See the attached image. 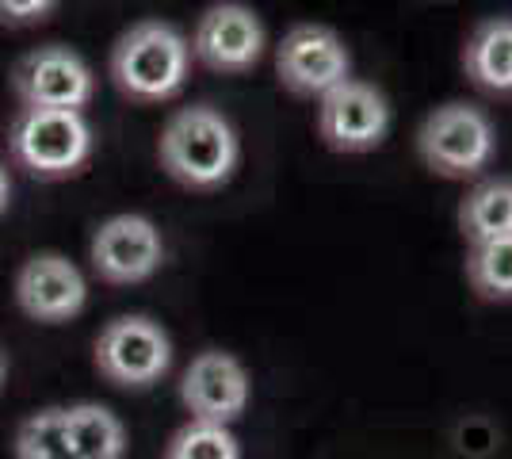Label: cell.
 <instances>
[{
    "label": "cell",
    "instance_id": "obj_1",
    "mask_svg": "<svg viewBox=\"0 0 512 459\" xmlns=\"http://www.w3.org/2000/svg\"><path fill=\"white\" fill-rule=\"evenodd\" d=\"M237 157H241L237 131L222 111L207 104L176 111L161 134V165L176 184L195 192H211L226 184L237 169Z\"/></svg>",
    "mask_w": 512,
    "mask_h": 459
},
{
    "label": "cell",
    "instance_id": "obj_2",
    "mask_svg": "<svg viewBox=\"0 0 512 459\" xmlns=\"http://www.w3.org/2000/svg\"><path fill=\"white\" fill-rule=\"evenodd\" d=\"M192 50L188 39L161 20L134 23L111 54V77L123 96L138 104H161L176 96L188 81Z\"/></svg>",
    "mask_w": 512,
    "mask_h": 459
},
{
    "label": "cell",
    "instance_id": "obj_3",
    "mask_svg": "<svg viewBox=\"0 0 512 459\" xmlns=\"http://www.w3.org/2000/svg\"><path fill=\"white\" fill-rule=\"evenodd\" d=\"M417 153L432 173L448 180H467L490 169L497 153L490 115L474 104H444L428 115L417 131Z\"/></svg>",
    "mask_w": 512,
    "mask_h": 459
},
{
    "label": "cell",
    "instance_id": "obj_4",
    "mask_svg": "<svg viewBox=\"0 0 512 459\" xmlns=\"http://www.w3.org/2000/svg\"><path fill=\"white\" fill-rule=\"evenodd\" d=\"M12 153L35 176L77 173L92 153V127L81 111L23 108L12 123Z\"/></svg>",
    "mask_w": 512,
    "mask_h": 459
},
{
    "label": "cell",
    "instance_id": "obj_5",
    "mask_svg": "<svg viewBox=\"0 0 512 459\" xmlns=\"http://www.w3.org/2000/svg\"><path fill=\"white\" fill-rule=\"evenodd\" d=\"M279 81L295 96H325L352 77V54L333 27L299 23L276 50Z\"/></svg>",
    "mask_w": 512,
    "mask_h": 459
},
{
    "label": "cell",
    "instance_id": "obj_6",
    "mask_svg": "<svg viewBox=\"0 0 512 459\" xmlns=\"http://www.w3.org/2000/svg\"><path fill=\"white\" fill-rule=\"evenodd\" d=\"M100 372L119 387H153L172 364L169 333L150 318H115L96 341Z\"/></svg>",
    "mask_w": 512,
    "mask_h": 459
},
{
    "label": "cell",
    "instance_id": "obj_7",
    "mask_svg": "<svg viewBox=\"0 0 512 459\" xmlns=\"http://www.w3.org/2000/svg\"><path fill=\"white\" fill-rule=\"evenodd\" d=\"M318 131L337 153H367L383 146L390 131V104L375 85L348 77L344 85L321 96Z\"/></svg>",
    "mask_w": 512,
    "mask_h": 459
},
{
    "label": "cell",
    "instance_id": "obj_8",
    "mask_svg": "<svg viewBox=\"0 0 512 459\" xmlns=\"http://www.w3.org/2000/svg\"><path fill=\"white\" fill-rule=\"evenodd\" d=\"M92 69L65 46H39L16 66V92L23 108L81 111L92 100Z\"/></svg>",
    "mask_w": 512,
    "mask_h": 459
},
{
    "label": "cell",
    "instance_id": "obj_9",
    "mask_svg": "<svg viewBox=\"0 0 512 459\" xmlns=\"http://www.w3.org/2000/svg\"><path fill=\"white\" fill-rule=\"evenodd\" d=\"M192 50L214 73H245L264 54V23L245 4H214L199 16Z\"/></svg>",
    "mask_w": 512,
    "mask_h": 459
},
{
    "label": "cell",
    "instance_id": "obj_10",
    "mask_svg": "<svg viewBox=\"0 0 512 459\" xmlns=\"http://www.w3.org/2000/svg\"><path fill=\"white\" fill-rule=\"evenodd\" d=\"M165 261V245L150 219L115 215L92 238V264L107 284H142Z\"/></svg>",
    "mask_w": 512,
    "mask_h": 459
},
{
    "label": "cell",
    "instance_id": "obj_11",
    "mask_svg": "<svg viewBox=\"0 0 512 459\" xmlns=\"http://www.w3.org/2000/svg\"><path fill=\"white\" fill-rule=\"evenodd\" d=\"M180 398L192 410V421L230 425L249 406V375L241 368V360H234L230 352L207 349L188 364L184 383H180Z\"/></svg>",
    "mask_w": 512,
    "mask_h": 459
},
{
    "label": "cell",
    "instance_id": "obj_12",
    "mask_svg": "<svg viewBox=\"0 0 512 459\" xmlns=\"http://www.w3.org/2000/svg\"><path fill=\"white\" fill-rule=\"evenodd\" d=\"M16 299L23 314H31L35 322H65L85 306L88 287L73 261H65L58 253H39L20 268Z\"/></svg>",
    "mask_w": 512,
    "mask_h": 459
},
{
    "label": "cell",
    "instance_id": "obj_13",
    "mask_svg": "<svg viewBox=\"0 0 512 459\" xmlns=\"http://www.w3.org/2000/svg\"><path fill=\"white\" fill-rule=\"evenodd\" d=\"M463 69L478 88L512 96V16H493L474 27L463 50Z\"/></svg>",
    "mask_w": 512,
    "mask_h": 459
},
{
    "label": "cell",
    "instance_id": "obj_14",
    "mask_svg": "<svg viewBox=\"0 0 512 459\" xmlns=\"http://www.w3.org/2000/svg\"><path fill=\"white\" fill-rule=\"evenodd\" d=\"M459 230L470 245L509 238L512 234V180L493 176L482 180L459 207Z\"/></svg>",
    "mask_w": 512,
    "mask_h": 459
},
{
    "label": "cell",
    "instance_id": "obj_15",
    "mask_svg": "<svg viewBox=\"0 0 512 459\" xmlns=\"http://www.w3.org/2000/svg\"><path fill=\"white\" fill-rule=\"evenodd\" d=\"M65 425H69V444L77 459H123L127 437H123L119 417L107 406H96V402L73 406L65 410Z\"/></svg>",
    "mask_w": 512,
    "mask_h": 459
},
{
    "label": "cell",
    "instance_id": "obj_16",
    "mask_svg": "<svg viewBox=\"0 0 512 459\" xmlns=\"http://www.w3.org/2000/svg\"><path fill=\"white\" fill-rule=\"evenodd\" d=\"M467 280L486 303H512V234L509 238L470 245Z\"/></svg>",
    "mask_w": 512,
    "mask_h": 459
},
{
    "label": "cell",
    "instance_id": "obj_17",
    "mask_svg": "<svg viewBox=\"0 0 512 459\" xmlns=\"http://www.w3.org/2000/svg\"><path fill=\"white\" fill-rule=\"evenodd\" d=\"M16 456L20 459H77L69 444L65 410H43L27 417L16 433Z\"/></svg>",
    "mask_w": 512,
    "mask_h": 459
},
{
    "label": "cell",
    "instance_id": "obj_18",
    "mask_svg": "<svg viewBox=\"0 0 512 459\" xmlns=\"http://www.w3.org/2000/svg\"><path fill=\"white\" fill-rule=\"evenodd\" d=\"M165 459H241V444L226 425L188 421L169 444Z\"/></svg>",
    "mask_w": 512,
    "mask_h": 459
},
{
    "label": "cell",
    "instance_id": "obj_19",
    "mask_svg": "<svg viewBox=\"0 0 512 459\" xmlns=\"http://www.w3.org/2000/svg\"><path fill=\"white\" fill-rule=\"evenodd\" d=\"M54 12V4L46 0H31V4H0V20L8 23H39Z\"/></svg>",
    "mask_w": 512,
    "mask_h": 459
},
{
    "label": "cell",
    "instance_id": "obj_20",
    "mask_svg": "<svg viewBox=\"0 0 512 459\" xmlns=\"http://www.w3.org/2000/svg\"><path fill=\"white\" fill-rule=\"evenodd\" d=\"M8 192H12V188H8V173L0 169V215H4V207H8Z\"/></svg>",
    "mask_w": 512,
    "mask_h": 459
},
{
    "label": "cell",
    "instance_id": "obj_21",
    "mask_svg": "<svg viewBox=\"0 0 512 459\" xmlns=\"http://www.w3.org/2000/svg\"><path fill=\"white\" fill-rule=\"evenodd\" d=\"M0 379H4V356H0Z\"/></svg>",
    "mask_w": 512,
    "mask_h": 459
}]
</instances>
